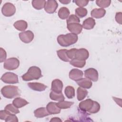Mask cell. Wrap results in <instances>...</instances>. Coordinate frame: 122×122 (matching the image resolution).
Masks as SVG:
<instances>
[{"label":"cell","mask_w":122,"mask_h":122,"mask_svg":"<svg viewBox=\"0 0 122 122\" xmlns=\"http://www.w3.org/2000/svg\"><path fill=\"white\" fill-rule=\"evenodd\" d=\"M12 104L17 108H21L27 104H29V102L25 99L20 97H17L12 101Z\"/></svg>","instance_id":"cell-21"},{"label":"cell","mask_w":122,"mask_h":122,"mask_svg":"<svg viewBox=\"0 0 122 122\" xmlns=\"http://www.w3.org/2000/svg\"><path fill=\"white\" fill-rule=\"evenodd\" d=\"M63 86V83L61 80L58 79H54L51 82V90L58 93L62 92Z\"/></svg>","instance_id":"cell-13"},{"label":"cell","mask_w":122,"mask_h":122,"mask_svg":"<svg viewBox=\"0 0 122 122\" xmlns=\"http://www.w3.org/2000/svg\"><path fill=\"white\" fill-rule=\"evenodd\" d=\"M28 86L29 87L32 89V90L38 91V92H42L44 91L47 87V86L44 85L43 83L40 82H29L28 83Z\"/></svg>","instance_id":"cell-16"},{"label":"cell","mask_w":122,"mask_h":122,"mask_svg":"<svg viewBox=\"0 0 122 122\" xmlns=\"http://www.w3.org/2000/svg\"><path fill=\"white\" fill-rule=\"evenodd\" d=\"M46 1L45 0H33L31 4L33 7L38 10H40L44 8Z\"/></svg>","instance_id":"cell-25"},{"label":"cell","mask_w":122,"mask_h":122,"mask_svg":"<svg viewBox=\"0 0 122 122\" xmlns=\"http://www.w3.org/2000/svg\"><path fill=\"white\" fill-rule=\"evenodd\" d=\"M7 57V52L2 48H0V62H2L5 61Z\"/></svg>","instance_id":"cell-37"},{"label":"cell","mask_w":122,"mask_h":122,"mask_svg":"<svg viewBox=\"0 0 122 122\" xmlns=\"http://www.w3.org/2000/svg\"><path fill=\"white\" fill-rule=\"evenodd\" d=\"M94 102L91 99H86L79 103V107L81 111L90 113L94 105Z\"/></svg>","instance_id":"cell-7"},{"label":"cell","mask_w":122,"mask_h":122,"mask_svg":"<svg viewBox=\"0 0 122 122\" xmlns=\"http://www.w3.org/2000/svg\"><path fill=\"white\" fill-rule=\"evenodd\" d=\"M96 24L95 20L92 17L86 19L82 23V28L86 30L92 29Z\"/></svg>","instance_id":"cell-19"},{"label":"cell","mask_w":122,"mask_h":122,"mask_svg":"<svg viewBox=\"0 0 122 122\" xmlns=\"http://www.w3.org/2000/svg\"><path fill=\"white\" fill-rule=\"evenodd\" d=\"M50 98L51 100L58 102L63 101L65 99V97L62 92L58 93L52 91L50 93Z\"/></svg>","instance_id":"cell-24"},{"label":"cell","mask_w":122,"mask_h":122,"mask_svg":"<svg viewBox=\"0 0 122 122\" xmlns=\"http://www.w3.org/2000/svg\"><path fill=\"white\" fill-rule=\"evenodd\" d=\"M75 12L76 15L79 18H83L85 17L88 13L87 10L84 8L79 7L75 9Z\"/></svg>","instance_id":"cell-31"},{"label":"cell","mask_w":122,"mask_h":122,"mask_svg":"<svg viewBox=\"0 0 122 122\" xmlns=\"http://www.w3.org/2000/svg\"><path fill=\"white\" fill-rule=\"evenodd\" d=\"M73 2H74L76 5L79 6L80 7L83 8V7H84L87 5L89 1L87 0H73Z\"/></svg>","instance_id":"cell-36"},{"label":"cell","mask_w":122,"mask_h":122,"mask_svg":"<svg viewBox=\"0 0 122 122\" xmlns=\"http://www.w3.org/2000/svg\"><path fill=\"white\" fill-rule=\"evenodd\" d=\"M83 72L82 71L78 69H73L71 70L69 72V78L74 81H77L82 78Z\"/></svg>","instance_id":"cell-14"},{"label":"cell","mask_w":122,"mask_h":122,"mask_svg":"<svg viewBox=\"0 0 122 122\" xmlns=\"http://www.w3.org/2000/svg\"><path fill=\"white\" fill-rule=\"evenodd\" d=\"M14 28L19 31H24L28 27L27 22L24 20H19L15 21L13 24Z\"/></svg>","instance_id":"cell-22"},{"label":"cell","mask_w":122,"mask_h":122,"mask_svg":"<svg viewBox=\"0 0 122 122\" xmlns=\"http://www.w3.org/2000/svg\"><path fill=\"white\" fill-rule=\"evenodd\" d=\"M67 28L71 33L76 35L81 33L82 30V26L79 23L67 24Z\"/></svg>","instance_id":"cell-12"},{"label":"cell","mask_w":122,"mask_h":122,"mask_svg":"<svg viewBox=\"0 0 122 122\" xmlns=\"http://www.w3.org/2000/svg\"><path fill=\"white\" fill-rule=\"evenodd\" d=\"M34 116L38 118H43L45 116H47L50 114L48 112L46 108L41 107L36 109L34 111Z\"/></svg>","instance_id":"cell-20"},{"label":"cell","mask_w":122,"mask_h":122,"mask_svg":"<svg viewBox=\"0 0 122 122\" xmlns=\"http://www.w3.org/2000/svg\"><path fill=\"white\" fill-rule=\"evenodd\" d=\"M106 14V10L104 9H94L91 12L92 17L96 19H100L104 16Z\"/></svg>","instance_id":"cell-18"},{"label":"cell","mask_w":122,"mask_h":122,"mask_svg":"<svg viewBox=\"0 0 122 122\" xmlns=\"http://www.w3.org/2000/svg\"><path fill=\"white\" fill-rule=\"evenodd\" d=\"M73 104L74 102H73L65 101L64 100L56 103L57 106L61 109H66L70 108L71 107V106Z\"/></svg>","instance_id":"cell-29"},{"label":"cell","mask_w":122,"mask_h":122,"mask_svg":"<svg viewBox=\"0 0 122 122\" xmlns=\"http://www.w3.org/2000/svg\"><path fill=\"white\" fill-rule=\"evenodd\" d=\"M1 93L3 96L8 99H12L20 95V91L17 86L6 85L1 89Z\"/></svg>","instance_id":"cell-3"},{"label":"cell","mask_w":122,"mask_h":122,"mask_svg":"<svg viewBox=\"0 0 122 122\" xmlns=\"http://www.w3.org/2000/svg\"><path fill=\"white\" fill-rule=\"evenodd\" d=\"M67 50L61 49L57 51V54L58 57L62 61L65 62H68L70 61V59L68 57L67 55Z\"/></svg>","instance_id":"cell-26"},{"label":"cell","mask_w":122,"mask_h":122,"mask_svg":"<svg viewBox=\"0 0 122 122\" xmlns=\"http://www.w3.org/2000/svg\"><path fill=\"white\" fill-rule=\"evenodd\" d=\"M1 12L4 16H12L16 12L15 6L11 3L6 2L3 5L2 7Z\"/></svg>","instance_id":"cell-6"},{"label":"cell","mask_w":122,"mask_h":122,"mask_svg":"<svg viewBox=\"0 0 122 122\" xmlns=\"http://www.w3.org/2000/svg\"><path fill=\"white\" fill-rule=\"evenodd\" d=\"M84 76L86 78L93 81H97L99 77L98 71L92 68L86 70L84 71Z\"/></svg>","instance_id":"cell-10"},{"label":"cell","mask_w":122,"mask_h":122,"mask_svg":"<svg viewBox=\"0 0 122 122\" xmlns=\"http://www.w3.org/2000/svg\"><path fill=\"white\" fill-rule=\"evenodd\" d=\"M19 65V60L16 58L12 57L5 60L4 63L3 67L6 70L11 71L17 69Z\"/></svg>","instance_id":"cell-5"},{"label":"cell","mask_w":122,"mask_h":122,"mask_svg":"<svg viewBox=\"0 0 122 122\" xmlns=\"http://www.w3.org/2000/svg\"><path fill=\"white\" fill-rule=\"evenodd\" d=\"M64 93L68 99H72L75 96V89L71 86H67L65 88Z\"/></svg>","instance_id":"cell-28"},{"label":"cell","mask_w":122,"mask_h":122,"mask_svg":"<svg viewBox=\"0 0 122 122\" xmlns=\"http://www.w3.org/2000/svg\"><path fill=\"white\" fill-rule=\"evenodd\" d=\"M1 80L4 83L8 84H15L19 82L18 75L11 72H7L3 74Z\"/></svg>","instance_id":"cell-4"},{"label":"cell","mask_w":122,"mask_h":122,"mask_svg":"<svg viewBox=\"0 0 122 122\" xmlns=\"http://www.w3.org/2000/svg\"><path fill=\"white\" fill-rule=\"evenodd\" d=\"M78 39L77 35L69 33L65 35L61 34L58 36L57 40L59 45L62 47H68L75 43Z\"/></svg>","instance_id":"cell-1"},{"label":"cell","mask_w":122,"mask_h":122,"mask_svg":"<svg viewBox=\"0 0 122 122\" xmlns=\"http://www.w3.org/2000/svg\"><path fill=\"white\" fill-rule=\"evenodd\" d=\"M71 1L70 0H59V2L62 3L63 4H69Z\"/></svg>","instance_id":"cell-42"},{"label":"cell","mask_w":122,"mask_h":122,"mask_svg":"<svg viewBox=\"0 0 122 122\" xmlns=\"http://www.w3.org/2000/svg\"><path fill=\"white\" fill-rule=\"evenodd\" d=\"M6 122H18V119L17 117L16 116L15 114L9 112V113L8 114L7 116H6L5 120Z\"/></svg>","instance_id":"cell-34"},{"label":"cell","mask_w":122,"mask_h":122,"mask_svg":"<svg viewBox=\"0 0 122 122\" xmlns=\"http://www.w3.org/2000/svg\"><path fill=\"white\" fill-rule=\"evenodd\" d=\"M100 110V105L96 101L94 102L93 107L90 112V113H97Z\"/></svg>","instance_id":"cell-38"},{"label":"cell","mask_w":122,"mask_h":122,"mask_svg":"<svg viewBox=\"0 0 122 122\" xmlns=\"http://www.w3.org/2000/svg\"><path fill=\"white\" fill-rule=\"evenodd\" d=\"M66 22L67 24L71 23H80V20L79 18L76 15L71 14L67 18Z\"/></svg>","instance_id":"cell-35"},{"label":"cell","mask_w":122,"mask_h":122,"mask_svg":"<svg viewBox=\"0 0 122 122\" xmlns=\"http://www.w3.org/2000/svg\"><path fill=\"white\" fill-rule=\"evenodd\" d=\"M115 20L119 24H122V12H117L115 15Z\"/></svg>","instance_id":"cell-40"},{"label":"cell","mask_w":122,"mask_h":122,"mask_svg":"<svg viewBox=\"0 0 122 122\" xmlns=\"http://www.w3.org/2000/svg\"><path fill=\"white\" fill-rule=\"evenodd\" d=\"M46 109L50 114H58L61 112L60 109L56 105V102H51L46 106Z\"/></svg>","instance_id":"cell-15"},{"label":"cell","mask_w":122,"mask_h":122,"mask_svg":"<svg viewBox=\"0 0 122 122\" xmlns=\"http://www.w3.org/2000/svg\"><path fill=\"white\" fill-rule=\"evenodd\" d=\"M77 49L76 48H72L70 49L69 51H67V55L68 57L70 59L72 60L74 58V54H75V52L76 51Z\"/></svg>","instance_id":"cell-39"},{"label":"cell","mask_w":122,"mask_h":122,"mask_svg":"<svg viewBox=\"0 0 122 122\" xmlns=\"http://www.w3.org/2000/svg\"><path fill=\"white\" fill-rule=\"evenodd\" d=\"M58 7L57 2L55 0H48L46 1L44 7L45 11L50 14L53 13Z\"/></svg>","instance_id":"cell-11"},{"label":"cell","mask_w":122,"mask_h":122,"mask_svg":"<svg viewBox=\"0 0 122 122\" xmlns=\"http://www.w3.org/2000/svg\"><path fill=\"white\" fill-rule=\"evenodd\" d=\"M96 3L98 6L103 9L109 7L111 3V0H96Z\"/></svg>","instance_id":"cell-32"},{"label":"cell","mask_w":122,"mask_h":122,"mask_svg":"<svg viewBox=\"0 0 122 122\" xmlns=\"http://www.w3.org/2000/svg\"><path fill=\"white\" fill-rule=\"evenodd\" d=\"M89 57L88 51L85 48L76 49L74 54V58L80 61H85Z\"/></svg>","instance_id":"cell-9"},{"label":"cell","mask_w":122,"mask_h":122,"mask_svg":"<svg viewBox=\"0 0 122 122\" xmlns=\"http://www.w3.org/2000/svg\"><path fill=\"white\" fill-rule=\"evenodd\" d=\"M76 82L80 87L84 89H90L92 85V81L86 78H82Z\"/></svg>","instance_id":"cell-17"},{"label":"cell","mask_w":122,"mask_h":122,"mask_svg":"<svg viewBox=\"0 0 122 122\" xmlns=\"http://www.w3.org/2000/svg\"><path fill=\"white\" fill-rule=\"evenodd\" d=\"M70 12L69 10L65 7H62L60 8L58 11V15L59 17L61 20L67 19L70 16Z\"/></svg>","instance_id":"cell-23"},{"label":"cell","mask_w":122,"mask_h":122,"mask_svg":"<svg viewBox=\"0 0 122 122\" xmlns=\"http://www.w3.org/2000/svg\"><path fill=\"white\" fill-rule=\"evenodd\" d=\"M34 36L33 32L30 30L23 31L19 34V37L20 40L25 43L30 42L33 40Z\"/></svg>","instance_id":"cell-8"},{"label":"cell","mask_w":122,"mask_h":122,"mask_svg":"<svg viewBox=\"0 0 122 122\" xmlns=\"http://www.w3.org/2000/svg\"><path fill=\"white\" fill-rule=\"evenodd\" d=\"M88 91L81 87L78 88L77 90V97L79 101L83 100L87 95Z\"/></svg>","instance_id":"cell-27"},{"label":"cell","mask_w":122,"mask_h":122,"mask_svg":"<svg viewBox=\"0 0 122 122\" xmlns=\"http://www.w3.org/2000/svg\"><path fill=\"white\" fill-rule=\"evenodd\" d=\"M4 110H7L10 112L14 114H17L20 113V111L18 110V108H16L13 104H9L7 105L5 108Z\"/></svg>","instance_id":"cell-33"},{"label":"cell","mask_w":122,"mask_h":122,"mask_svg":"<svg viewBox=\"0 0 122 122\" xmlns=\"http://www.w3.org/2000/svg\"><path fill=\"white\" fill-rule=\"evenodd\" d=\"M70 63L74 67L81 68H83L85 66L86 64V61H80L75 59H73L70 61Z\"/></svg>","instance_id":"cell-30"},{"label":"cell","mask_w":122,"mask_h":122,"mask_svg":"<svg viewBox=\"0 0 122 122\" xmlns=\"http://www.w3.org/2000/svg\"><path fill=\"white\" fill-rule=\"evenodd\" d=\"M42 77L41 69L35 66L30 67L27 72L22 75L21 78L24 81H30L33 80H38Z\"/></svg>","instance_id":"cell-2"},{"label":"cell","mask_w":122,"mask_h":122,"mask_svg":"<svg viewBox=\"0 0 122 122\" xmlns=\"http://www.w3.org/2000/svg\"><path fill=\"white\" fill-rule=\"evenodd\" d=\"M50 122H62V121L59 117H54L51 118Z\"/></svg>","instance_id":"cell-41"}]
</instances>
